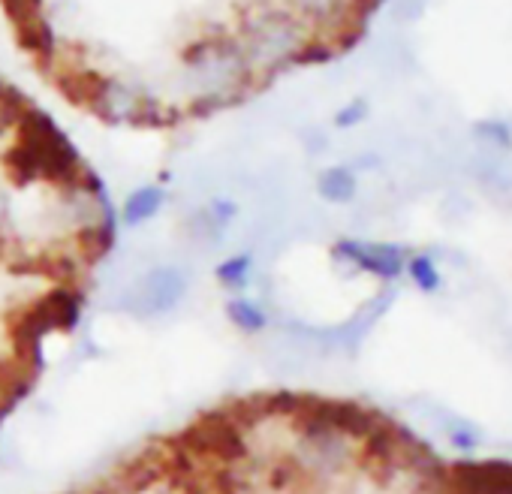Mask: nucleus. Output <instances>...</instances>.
<instances>
[{
    "label": "nucleus",
    "instance_id": "1",
    "mask_svg": "<svg viewBox=\"0 0 512 494\" xmlns=\"http://www.w3.org/2000/svg\"><path fill=\"white\" fill-rule=\"evenodd\" d=\"M7 172L16 184L43 178L70 187L82 178L85 169L79 163V151L55 127V121L46 112L28 109L22 115V139L7 151Z\"/></svg>",
    "mask_w": 512,
    "mask_h": 494
},
{
    "label": "nucleus",
    "instance_id": "2",
    "mask_svg": "<svg viewBox=\"0 0 512 494\" xmlns=\"http://www.w3.org/2000/svg\"><path fill=\"white\" fill-rule=\"evenodd\" d=\"M190 293V275L181 266L148 269L124 296V311L139 320H157L181 308Z\"/></svg>",
    "mask_w": 512,
    "mask_h": 494
},
{
    "label": "nucleus",
    "instance_id": "3",
    "mask_svg": "<svg viewBox=\"0 0 512 494\" xmlns=\"http://www.w3.org/2000/svg\"><path fill=\"white\" fill-rule=\"evenodd\" d=\"M241 31H244L241 49H247L253 58H260V61L290 64L305 43H317V40H305L299 22L290 13H284V10L281 13H266L260 19H253Z\"/></svg>",
    "mask_w": 512,
    "mask_h": 494
},
{
    "label": "nucleus",
    "instance_id": "4",
    "mask_svg": "<svg viewBox=\"0 0 512 494\" xmlns=\"http://www.w3.org/2000/svg\"><path fill=\"white\" fill-rule=\"evenodd\" d=\"M335 260L350 263L359 272H368L383 281H395L407 269L404 247L398 244H383V241H359V238H344L332 247Z\"/></svg>",
    "mask_w": 512,
    "mask_h": 494
},
{
    "label": "nucleus",
    "instance_id": "5",
    "mask_svg": "<svg viewBox=\"0 0 512 494\" xmlns=\"http://www.w3.org/2000/svg\"><path fill=\"white\" fill-rule=\"evenodd\" d=\"M7 7L16 40L37 58L52 55V28L43 16V0H0Z\"/></svg>",
    "mask_w": 512,
    "mask_h": 494
},
{
    "label": "nucleus",
    "instance_id": "6",
    "mask_svg": "<svg viewBox=\"0 0 512 494\" xmlns=\"http://www.w3.org/2000/svg\"><path fill=\"white\" fill-rule=\"evenodd\" d=\"M235 214H238V208L232 199H211L208 205H202L199 211H193L187 217L184 232L193 244L214 247V244H220V238H223L226 226L235 220Z\"/></svg>",
    "mask_w": 512,
    "mask_h": 494
},
{
    "label": "nucleus",
    "instance_id": "7",
    "mask_svg": "<svg viewBox=\"0 0 512 494\" xmlns=\"http://www.w3.org/2000/svg\"><path fill=\"white\" fill-rule=\"evenodd\" d=\"M163 202H166V193H163L160 187H154V184L133 190V193L124 199V208H121V220H124V226L139 229L142 223L154 220V217L160 214Z\"/></svg>",
    "mask_w": 512,
    "mask_h": 494
},
{
    "label": "nucleus",
    "instance_id": "8",
    "mask_svg": "<svg viewBox=\"0 0 512 494\" xmlns=\"http://www.w3.org/2000/svg\"><path fill=\"white\" fill-rule=\"evenodd\" d=\"M223 311H226V320L244 335H260L269 329V314L247 296H232Z\"/></svg>",
    "mask_w": 512,
    "mask_h": 494
},
{
    "label": "nucleus",
    "instance_id": "9",
    "mask_svg": "<svg viewBox=\"0 0 512 494\" xmlns=\"http://www.w3.org/2000/svg\"><path fill=\"white\" fill-rule=\"evenodd\" d=\"M356 190H359L356 172L347 166H332V169L320 172V178H317V193L332 205H347L356 196Z\"/></svg>",
    "mask_w": 512,
    "mask_h": 494
},
{
    "label": "nucleus",
    "instance_id": "10",
    "mask_svg": "<svg viewBox=\"0 0 512 494\" xmlns=\"http://www.w3.org/2000/svg\"><path fill=\"white\" fill-rule=\"evenodd\" d=\"M214 278H217L220 287H226L229 293L241 296L247 290L250 278H253V257L250 254H232V257H226L214 269Z\"/></svg>",
    "mask_w": 512,
    "mask_h": 494
},
{
    "label": "nucleus",
    "instance_id": "11",
    "mask_svg": "<svg viewBox=\"0 0 512 494\" xmlns=\"http://www.w3.org/2000/svg\"><path fill=\"white\" fill-rule=\"evenodd\" d=\"M404 272L410 275V281H413L422 293H437V290H440V284H443V278H440V272H437L434 260H431V257H425V254L410 257Z\"/></svg>",
    "mask_w": 512,
    "mask_h": 494
},
{
    "label": "nucleus",
    "instance_id": "12",
    "mask_svg": "<svg viewBox=\"0 0 512 494\" xmlns=\"http://www.w3.org/2000/svg\"><path fill=\"white\" fill-rule=\"evenodd\" d=\"M362 103H356V106H350V109H344L335 121H338V127H350V124H356L359 118H362Z\"/></svg>",
    "mask_w": 512,
    "mask_h": 494
}]
</instances>
